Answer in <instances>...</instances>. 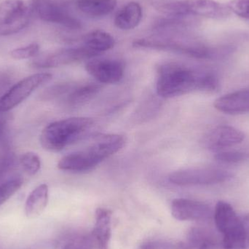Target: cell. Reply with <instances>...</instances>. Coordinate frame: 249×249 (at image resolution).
Returning a JSON list of instances; mask_svg holds the SVG:
<instances>
[{
    "label": "cell",
    "mask_w": 249,
    "mask_h": 249,
    "mask_svg": "<svg viewBox=\"0 0 249 249\" xmlns=\"http://www.w3.org/2000/svg\"><path fill=\"white\" fill-rule=\"evenodd\" d=\"M157 93L164 99L177 97L195 91L214 92L219 89L217 76L177 62H165L157 70Z\"/></svg>",
    "instance_id": "cell-1"
},
{
    "label": "cell",
    "mask_w": 249,
    "mask_h": 249,
    "mask_svg": "<svg viewBox=\"0 0 249 249\" xmlns=\"http://www.w3.org/2000/svg\"><path fill=\"white\" fill-rule=\"evenodd\" d=\"M125 139L115 133L96 136L86 147L65 155L60 160L58 168L71 172L90 171L124 147Z\"/></svg>",
    "instance_id": "cell-2"
},
{
    "label": "cell",
    "mask_w": 249,
    "mask_h": 249,
    "mask_svg": "<svg viewBox=\"0 0 249 249\" xmlns=\"http://www.w3.org/2000/svg\"><path fill=\"white\" fill-rule=\"evenodd\" d=\"M91 118L74 117L51 123L42 130L40 143L50 152H60L87 134L93 127Z\"/></svg>",
    "instance_id": "cell-3"
},
{
    "label": "cell",
    "mask_w": 249,
    "mask_h": 249,
    "mask_svg": "<svg viewBox=\"0 0 249 249\" xmlns=\"http://www.w3.org/2000/svg\"><path fill=\"white\" fill-rule=\"evenodd\" d=\"M133 46L136 48H149L158 51H171L187 56L201 59H209L219 56L225 51L214 49L193 39H173L165 36L143 38L136 39Z\"/></svg>",
    "instance_id": "cell-4"
},
{
    "label": "cell",
    "mask_w": 249,
    "mask_h": 249,
    "mask_svg": "<svg viewBox=\"0 0 249 249\" xmlns=\"http://www.w3.org/2000/svg\"><path fill=\"white\" fill-rule=\"evenodd\" d=\"M155 7L158 11L174 18L196 16L222 19L229 16L231 12L228 6L214 0H180L156 3Z\"/></svg>",
    "instance_id": "cell-5"
},
{
    "label": "cell",
    "mask_w": 249,
    "mask_h": 249,
    "mask_svg": "<svg viewBox=\"0 0 249 249\" xmlns=\"http://www.w3.org/2000/svg\"><path fill=\"white\" fill-rule=\"evenodd\" d=\"M215 224L223 235L224 249H247V236L242 220L233 208L225 201H219L213 212Z\"/></svg>",
    "instance_id": "cell-6"
},
{
    "label": "cell",
    "mask_w": 249,
    "mask_h": 249,
    "mask_svg": "<svg viewBox=\"0 0 249 249\" xmlns=\"http://www.w3.org/2000/svg\"><path fill=\"white\" fill-rule=\"evenodd\" d=\"M33 15L31 0H4L0 4V36L18 33L29 25Z\"/></svg>",
    "instance_id": "cell-7"
},
{
    "label": "cell",
    "mask_w": 249,
    "mask_h": 249,
    "mask_svg": "<svg viewBox=\"0 0 249 249\" xmlns=\"http://www.w3.org/2000/svg\"><path fill=\"white\" fill-rule=\"evenodd\" d=\"M233 174L214 167H195L173 172L169 181L179 186L212 185L228 181Z\"/></svg>",
    "instance_id": "cell-8"
},
{
    "label": "cell",
    "mask_w": 249,
    "mask_h": 249,
    "mask_svg": "<svg viewBox=\"0 0 249 249\" xmlns=\"http://www.w3.org/2000/svg\"><path fill=\"white\" fill-rule=\"evenodd\" d=\"M52 77L49 73H37L20 80L0 97V113H6L18 106Z\"/></svg>",
    "instance_id": "cell-9"
},
{
    "label": "cell",
    "mask_w": 249,
    "mask_h": 249,
    "mask_svg": "<svg viewBox=\"0 0 249 249\" xmlns=\"http://www.w3.org/2000/svg\"><path fill=\"white\" fill-rule=\"evenodd\" d=\"M34 14L48 23H56L70 29H79L81 22L70 13L65 3L59 0H31Z\"/></svg>",
    "instance_id": "cell-10"
},
{
    "label": "cell",
    "mask_w": 249,
    "mask_h": 249,
    "mask_svg": "<svg viewBox=\"0 0 249 249\" xmlns=\"http://www.w3.org/2000/svg\"><path fill=\"white\" fill-rule=\"evenodd\" d=\"M98 55L99 54L85 46L62 48L35 58L32 65L37 69L54 68L90 59Z\"/></svg>",
    "instance_id": "cell-11"
},
{
    "label": "cell",
    "mask_w": 249,
    "mask_h": 249,
    "mask_svg": "<svg viewBox=\"0 0 249 249\" xmlns=\"http://www.w3.org/2000/svg\"><path fill=\"white\" fill-rule=\"evenodd\" d=\"M86 70L90 75L103 84H115L124 77V63L112 58L90 60L86 64Z\"/></svg>",
    "instance_id": "cell-12"
},
{
    "label": "cell",
    "mask_w": 249,
    "mask_h": 249,
    "mask_svg": "<svg viewBox=\"0 0 249 249\" xmlns=\"http://www.w3.org/2000/svg\"><path fill=\"white\" fill-rule=\"evenodd\" d=\"M171 214L179 221H206L213 216L212 208L203 202L177 198L171 203Z\"/></svg>",
    "instance_id": "cell-13"
},
{
    "label": "cell",
    "mask_w": 249,
    "mask_h": 249,
    "mask_svg": "<svg viewBox=\"0 0 249 249\" xmlns=\"http://www.w3.org/2000/svg\"><path fill=\"white\" fill-rule=\"evenodd\" d=\"M244 134L232 126L221 125L212 129L203 137L202 143L206 149L220 152L226 148L241 143Z\"/></svg>",
    "instance_id": "cell-14"
},
{
    "label": "cell",
    "mask_w": 249,
    "mask_h": 249,
    "mask_svg": "<svg viewBox=\"0 0 249 249\" xmlns=\"http://www.w3.org/2000/svg\"><path fill=\"white\" fill-rule=\"evenodd\" d=\"M112 213L109 209L99 208L95 213V225L90 234L93 249H108L112 237Z\"/></svg>",
    "instance_id": "cell-15"
},
{
    "label": "cell",
    "mask_w": 249,
    "mask_h": 249,
    "mask_svg": "<svg viewBox=\"0 0 249 249\" xmlns=\"http://www.w3.org/2000/svg\"><path fill=\"white\" fill-rule=\"evenodd\" d=\"M214 107L228 115L249 113V89L228 93L215 101Z\"/></svg>",
    "instance_id": "cell-16"
},
{
    "label": "cell",
    "mask_w": 249,
    "mask_h": 249,
    "mask_svg": "<svg viewBox=\"0 0 249 249\" xmlns=\"http://www.w3.org/2000/svg\"><path fill=\"white\" fill-rule=\"evenodd\" d=\"M49 189L45 184H40L28 196L25 203V214L29 219L40 216L48 206Z\"/></svg>",
    "instance_id": "cell-17"
},
{
    "label": "cell",
    "mask_w": 249,
    "mask_h": 249,
    "mask_svg": "<svg viewBox=\"0 0 249 249\" xmlns=\"http://www.w3.org/2000/svg\"><path fill=\"white\" fill-rule=\"evenodd\" d=\"M143 12L140 4L136 1L127 3L115 18V25L121 30H130L140 23Z\"/></svg>",
    "instance_id": "cell-18"
},
{
    "label": "cell",
    "mask_w": 249,
    "mask_h": 249,
    "mask_svg": "<svg viewBox=\"0 0 249 249\" xmlns=\"http://www.w3.org/2000/svg\"><path fill=\"white\" fill-rule=\"evenodd\" d=\"M117 2V0H76V6L89 17L100 18L112 13Z\"/></svg>",
    "instance_id": "cell-19"
},
{
    "label": "cell",
    "mask_w": 249,
    "mask_h": 249,
    "mask_svg": "<svg viewBox=\"0 0 249 249\" xmlns=\"http://www.w3.org/2000/svg\"><path fill=\"white\" fill-rule=\"evenodd\" d=\"M83 46L100 55L105 51L112 49L115 41L113 36L102 30H95L83 37Z\"/></svg>",
    "instance_id": "cell-20"
},
{
    "label": "cell",
    "mask_w": 249,
    "mask_h": 249,
    "mask_svg": "<svg viewBox=\"0 0 249 249\" xmlns=\"http://www.w3.org/2000/svg\"><path fill=\"white\" fill-rule=\"evenodd\" d=\"M102 90V86L97 83H86L78 87H73L69 92L67 102L71 106H79L89 102Z\"/></svg>",
    "instance_id": "cell-21"
},
{
    "label": "cell",
    "mask_w": 249,
    "mask_h": 249,
    "mask_svg": "<svg viewBox=\"0 0 249 249\" xmlns=\"http://www.w3.org/2000/svg\"><path fill=\"white\" fill-rule=\"evenodd\" d=\"M23 181L20 178L7 180L0 184V206L4 204L13 195L16 194L23 185Z\"/></svg>",
    "instance_id": "cell-22"
},
{
    "label": "cell",
    "mask_w": 249,
    "mask_h": 249,
    "mask_svg": "<svg viewBox=\"0 0 249 249\" xmlns=\"http://www.w3.org/2000/svg\"><path fill=\"white\" fill-rule=\"evenodd\" d=\"M20 165L29 175L34 176L39 172L41 168V160L39 156L34 152L23 154L20 158Z\"/></svg>",
    "instance_id": "cell-23"
},
{
    "label": "cell",
    "mask_w": 249,
    "mask_h": 249,
    "mask_svg": "<svg viewBox=\"0 0 249 249\" xmlns=\"http://www.w3.org/2000/svg\"><path fill=\"white\" fill-rule=\"evenodd\" d=\"M219 162L227 164L238 163L249 159V153L237 151H221L215 155Z\"/></svg>",
    "instance_id": "cell-24"
},
{
    "label": "cell",
    "mask_w": 249,
    "mask_h": 249,
    "mask_svg": "<svg viewBox=\"0 0 249 249\" xmlns=\"http://www.w3.org/2000/svg\"><path fill=\"white\" fill-rule=\"evenodd\" d=\"M39 45L36 43H32L27 46L16 48L10 52L12 58L16 60L29 59L35 58L39 53Z\"/></svg>",
    "instance_id": "cell-25"
},
{
    "label": "cell",
    "mask_w": 249,
    "mask_h": 249,
    "mask_svg": "<svg viewBox=\"0 0 249 249\" xmlns=\"http://www.w3.org/2000/svg\"><path fill=\"white\" fill-rule=\"evenodd\" d=\"M228 6L237 16L249 20V0H232Z\"/></svg>",
    "instance_id": "cell-26"
},
{
    "label": "cell",
    "mask_w": 249,
    "mask_h": 249,
    "mask_svg": "<svg viewBox=\"0 0 249 249\" xmlns=\"http://www.w3.org/2000/svg\"><path fill=\"white\" fill-rule=\"evenodd\" d=\"M184 244H174L161 241H150L142 244L138 249H185Z\"/></svg>",
    "instance_id": "cell-27"
},
{
    "label": "cell",
    "mask_w": 249,
    "mask_h": 249,
    "mask_svg": "<svg viewBox=\"0 0 249 249\" xmlns=\"http://www.w3.org/2000/svg\"><path fill=\"white\" fill-rule=\"evenodd\" d=\"M62 249H93L90 235L78 237L69 242Z\"/></svg>",
    "instance_id": "cell-28"
},
{
    "label": "cell",
    "mask_w": 249,
    "mask_h": 249,
    "mask_svg": "<svg viewBox=\"0 0 249 249\" xmlns=\"http://www.w3.org/2000/svg\"><path fill=\"white\" fill-rule=\"evenodd\" d=\"M72 88L71 85L67 84V83L57 85V86H53L48 89L44 93L43 97L47 99H54V98L58 97V96L69 93Z\"/></svg>",
    "instance_id": "cell-29"
},
{
    "label": "cell",
    "mask_w": 249,
    "mask_h": 249,
    "mask_svg": "<svg viewBox=\"0 0 249 249\" xmlns=\"http://www.w3.org/2000/svg\"><path fill=\"white\" fill-rule=\"evenodd\" d=\"M4 113H0V139L4 136L7 127V118Z\"/></svg>",
    "instance_id": "cell-30"
},
{
    "label": "cell",
    "mask_w": 249,
    "mask_h": 249,
    "mask_svg": "<svg viewBox=\"0 0 249 249\" xmlns=\"http://www.w3.org/2000/svg\"><path fill=\"white\" fill-rule=\"evenodd\" d=\"M243 225L245 230L246 236H247V242L249 244V214L246 215L242 218Z\"/></svg>",
    "instance_id": "cell-31"
},
{
    "label": "cell",
    "mask_w": 249,
    "mask_h": 249,
    "mask_svg": "<svg viewBox=\"0 0 249 249\" xmlns=\"http://www.w3.org/2000/svg\"><path fill=\"white\" fill-rule=\"evenodd\" d=\"M212 246L208 244H203L199 247L198 249H212Z\"/></svg>",
    "instance_id": "cell-32"
}]
</instances>
